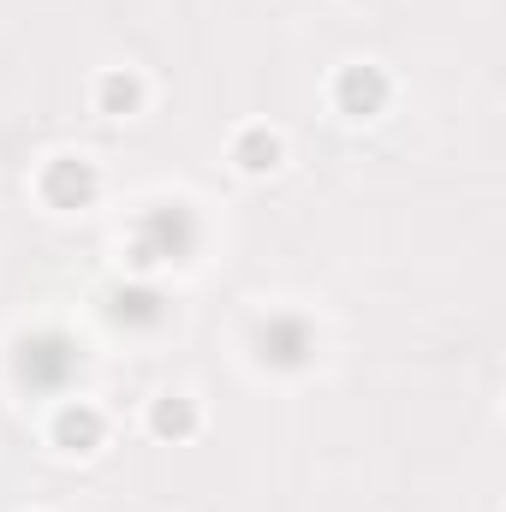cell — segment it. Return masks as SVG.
<instances>
[{"label":"cell","instance_id":"9","mask_svg":"<svg viewBox=\"0 0 506 512\" xmlns=\"http://www.w3.org/2000/svg\"><path fill=\"white\" fill-rule=\"evenodd\" d=\"M131 108H137V84L126 72H108L102 78V114H131Z\"/></svg>","mask_w":506,"mask_h":512},{"label":"cell","instance_id":"3","mask_svg":"<svg viewBox=\"0 0 506 512\" xmlns=\"http://www.w3.org/2000/svg\"><path fill=\"white\" fill-rule=\"evenodd\" d=\"M256 352H262V364L292 370V364L310 358V328H304L298 316H268V322L256 328Z\"/></svg>","mask_w":506,"mask_h":512},{"label":"cell","instance_id":"1","mask_svg":"<svg viewBox=\"0 0 506 512\" xmlns=\"http://www.w3.org/2000/svg\"><path fill=\"white\" fill-rule=\"evenodd\" d=\"M197 245V221L185 203H161L137 221V239H131V262L137 268H155V262H185Z\"/></svg>","mask_w":506,"mask_h":512},{"label":"cell","instance_id":"7","mask_svg":"<svg viewBox=\"0 0 506 512\" xmlns=\"http://www.w3.org/2000/svg\"><path fill=\"white\" fill-rule=\"evenodd\" d=\"M167 310H161V292H149V286H137V292H120L114 298V322H131V328H155Z\"/></svg>","mask_w":506,"mask_h":512},{"label":"cell","instance_id":"2","mask_svg":"<svg viewBox=\"0 0 506 512\" xmlns=\"http://www.w3.org/2000/svg\"><path fill=\"white\" fill-rule=\"evenodd\" d=\"M78 346L66 340V334H36V340H24L18 346V382L36 387V393H54V387H66L78 376Z\"/></svg>","mask_w":506,"mask_h":512},{"label":"cell","instance_id":"5","mask_svg":"<svg viewBox=\"0 0 506 512\" xmlns=\"http://www.w3.org/2000/svg\"><path fill=\"white\" fill-rule=\"evenodd\" d=\"M381 102H387V84H381L376 66H346V72H340V108H346V114L364 120V114H376Z\"/></svg>","mask_w":506,"mask_h":512},{"label":"cell","instance_id":"8","mask_svg":"<svg viewBox=\"0 0 506 512\" xmlns=\"http://www.w3.org/2000/svg\"><path fill=\"white\" fill-rule=\"evenodd\" d=\"M274 161H280V143H274L268 131H245V137H239V167H245V173H268Z\"/></svg>","mask_w":506,"mask_h":512},{"label":"cell","instance_id":"4","mask_svg":"<svg viewBox=\"0 0 506 512\" xmlns=\"http://www.w3.org/2000/svg\"><path fill=\"white\" fill-rule=\"evenodd\" d=\"M42 191H48V203L78 209V203H90V197H96V173H90L84 161H54V167L42 173Z\"/></svg>","mask_w":506,"mask_h":512},{"label":"cell","instance_id":"10","mask_svg":"<svg viewBox=\"0 0 506 512\" xmlns=\"http://www.w3.org/2000/svg\"><path fill=\"white\" fill-rule=\"evenodd\" d=\"M191 423H197V417H191L185 399H161V405H155V429H161V435H191Z\"/></svg>","mask_w":506,"mask_h":512},{"label":"cell","instance_id":"6","mask_svg":"<svg viewBox=\"0 0 506 512\" xmlns=\"http://www.w3.org/2000/svg\"><path fill=\"white\" fill-rule=\"evenodd\" d=\"M54 435H60V447L90 453V447L102 441V417H96L90 405H66V411H60V423H54Z\"/></svg>","mask_w":506,"mask_h":512}]
</instances>
